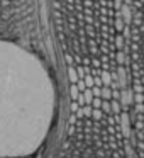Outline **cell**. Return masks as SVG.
I'll use <instances>...</instances> for the list:
<instances>
[{"label": "cell", "instance_id": "5", "mask_svg": "<svg viewBox=\"0 0 144 158\" xmlns=\"http://www.w3.org/2000/svg\"><path fill=\"white\" fill-rule=\"evenodd\" d=\"M124 4L130 10H144V0H124Z\"/></svg>", "mask_w": 144, "mask_h": 158}, {"label": "cell", "instance_id": "4", "mask_svg": "<svg viewBox=\"0 0 144 158\" xmlns=\"http://www.w3.org/2000/svg\"><path fill=\"white\" fill-rule=\"evenodd\" d=\"M122 68L129 106L130 141L136 158H144V10L124 12Z\"/></svg>", "mask_w": 144, "mask_h": 158}, {"label": "cell", "instance_id": "1", "mask_svg": "<svg viewBox=\"0 0 144 158\" xmlns=\"http://www.w3.org/2000/svg\"><path fill=\"white\" fill-rule=\"evenodd\" d=\"M51 60L21 41L0 38V158H34L59 116Z\"/></svg>", "mask_w": 144, "mask_h": 158}, {"label": "cell", "instance_id": "2", "mask_svg": "<svg viewBox=\"0 0 144 158\" xmlns=\"http://www.w3.org/2000/svg\"><path fill=\"white\" fill-rule=\"evenodd\" d=\"M65 68L70 114L54 158H136L126 87L114 89L82 65Z\"/></svg>", "mask_w": 144, "mask_h": 158}, {"label": "cell", "instance_id": "3", "mask_svg": "<svg viewBox=\"0 0 144 158\" xmlns=\"http://www.w3.org/2000/svg\"><path fill=\"white\" fill-rule=\"evenodd\" d=\"M48 27L63 65L93 75H124V0H44Z\"/></svg>", "mask_w": 144, "mask_h": 158}]
</instances>
